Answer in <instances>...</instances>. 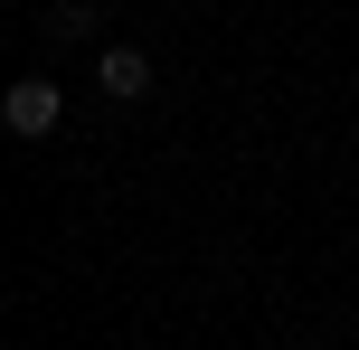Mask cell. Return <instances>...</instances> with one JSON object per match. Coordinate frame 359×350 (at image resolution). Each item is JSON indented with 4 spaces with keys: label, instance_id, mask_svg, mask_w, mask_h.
I'll use <instances>...</instances> for the list:
<instances>
[{
    "label": "cell",
    "instance_id": "2",
    "mask_svg": "<svg viewBox=\"0 0 359 350\" xmlns=\"http://www.w3.org/2000/svg\"><path fill=\"white\" fill-rule=\"evenodd\" d=\"M95 76H104L114 105H142V95H151V57H142V48H104V67H95Z\"/></svg>",
    "mask_w": 359,
    "mask_h": 350
},
{
    "label": "cell",
    "instance_id": "1",
    "mask_svg": "<svg viewBox=\"0 0 359 350\" xmlns=\"http://www.w3.org/2000/svg\"><path fill=\"white\" fill-rule=\"evenodd\" d=\"M0 123H10L19 142H48V133L67 123V86H57V76H19V86L0 95Z\"/></svg>",
    "mask_w": 359,
    "mask_h": 350
},
{
    "label": "cell",
    "instance_id": "3",
    "mask_svg": "<svg viewBox=\"0 0 359 350\" xmlns=\"http://www.w3.org/2000/svg\"><path fill=\"white\" fill-rule=\"evenodd\" d=\"M95 29V0H57L48 10V38H86Z\"/></svg>",
    "mask_w": 359,
    "mask_h": 350
}]
</instances>
